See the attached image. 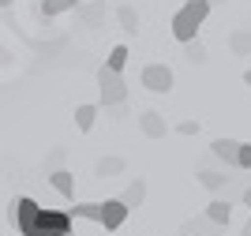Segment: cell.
I'll list each match as a JSON object with an SVG mask.
<instances>
[{
	"label": "cell",
	"instance_id": "cb8c5ba5",
	"mask_svg": "<svg viewBox=\"0 0 251 236\" xmlns=\"http://www.w3.org/2000/svg\"><path fill=\"white\" fill-rule=\"evenodd\" d=\"M240 199H244V206H248V210H251V184L244 187V195H240Z\"/></svg>",
	"mask_w": 251,
	"mask_h": 236
},
{
	"label": "cell",
	"instance_id": "8fae6325",
	"mask_svg": "<svg viewBox=\"0 0 251 236\" xmlns=\"http://www.w3.org/2000/svg\"><path fill=\"white\" fill-rule=\"evenodd\" d=\"M83 0H42V15L52 19V15H64V11H79Z\"/></svg>",
	"mask_w": 251,
	"mask_h": 236
},
{
	"label": "cell",
	"instance_id": "9c48e42d",
	"mask_svg": "<svg viewBox=\"0 0 251 236\" xmlns=\"http://www.w3.org/2000/svg\"><path fill=\"white\" fill-rule=\"evenodd\" d=\"M120 203H124L127 210H135V206H143V203H147V180H143V176H135V180H131V184L124 187V195H120Z\"/></svg>",
	"mask_w": 251,
	"mask_h": 236
},
{
	"label": "cell",
	"instance_id": "4316f807",
	"mask_svg": "<svg viewBox=\"0 0 251 236\" xmlns=\"http://www.w3.org/2000/svg\"><path fill=\"white\" fill-rule=\"evenodd\" d=\"M8 4H11V0H0V8H8Z\"/></svg>",
	"mask_w": 251,
	"mask_h": 236
},
{
	"label": "cell",
	"instance_id": "e0dca14e",
	"mask_svg": "<svg viewBox=\"0 0 251 236\" xmlns=\"http://www.w3.org/2000/svg\"><path fill=\"white\" fill-rule=\"evenodd\" d=\"M72 217H86V221H101V203H75Z\"/></svg>",
	"mask_w": 251,
	"mask_h": 236
},
{
	"label": "cell",
	"instance_id": "7402d4cb",
	"mask_svg": "<svg viewBox=\"0 0 251 236\" xmlns=\"http://www.w3.org/2000/svg\"><path fill=\"white\" fill-rule=\"evenodd\" d=\"M236 169H251V143H240V161Z\"/></svg>",
	"mask_w": 251,
	"mask_h": 236
},
{
	"label": "cell",
	"instance_id": "44dd1931",
	"mask_svg": "<svg viewBox=\"0 0 251 236\" xmlns=\"http://www.w3.org/2000/svg\"><path fill=\"white\" fill-rule=\"evenodd\" d=\"M184 56H188L191 64H206V45H202L199 38H195V41H188V45H184Z\"/></svg>",
	"mask_w": 251,
	"mask_h": 236
},
{
	"label": "cell",
	"instance_id": "5b68a950",
	"mask_svg": "<svg viewBox=\"0 0 251 236\" xmlns=\"http://www.w3.org/2000/svg\"><path fill=\"white\" fill-rule=\"evenodd\" d=\"M127 214H131V210L120 203V195H116V199H105V203H101V221H98V225H105L109 233H113V229H120L127 221Z\"/></svg>",
	"mask_w": 251,
	"mask_h": 236
},
{
	"label": "cell",
	"instance_id": "7c38bea8",
	"mask_svg": "<svg viewBox=\"0 0 251 236\" xmlns=\"http://www.w3.org/2000/svg\"><path fill=\"white\" fill-rule=\"evenodd\" d=\"M206 217H210V221H218V225H229V217H232L229 199H214V203L206 206Z\"/></svg>",
	"mask_w": 251,
	"mask_h": 236
},
{
	"label": "cell",
	"instance_id": "277c9868",
	"mask_svg": "<svg viewBox=\"0 0 251 236\" xmlns=\"http://www.w3.org/2000/svg\"><path fill=\"white\" fill-rule=\"evenodd\" d=\"M143 86L154 94H169L173 90V68L169 64H147L143 68Z\"/></svg>",
	"mask_w": 251,
	"mask_h": 236
},
{
	"label": "cell",
	"instance_id": "603a6c76",
	"mask_svg": "<svg viewBox=\"0 0 251 236\" xmlns=\"http://www.w3.org/2000/svg\"><path fill=\"white\" fill-rule=\"evenodd\" d=\"M176 131H180V135H195V131H199V124H195V120H184Z\"/></svg>",
	"mask_w": 251,
	"mask_h": 236
},
{
	"label": "cell",
	"instance_id": "5bb4252c",
	"mask_svg": "<svg viewBox=\"0 0 251 236\" xmlns=\"http://www.w3.org/2000/svg\"><path fill=\"white\" fill-rule=\"evenodd\" d=\"M101 15H105V8H101V4H94V0L79 4V19H83L86 26H98V23H101Z\"/></svg>",
	"mask_w": 251,
	"mask_h": 236
},
{
	"label": "cell",
	"instance_id": "3957f363",
	"mask_svg": "<svg viewBox=\"0 0 251 236\" xmlns=\"http://www.w3.org/2000/svg\"><path fill=\"white\" fill-rule=\"evenodd\" d=\"M98 90H101V109H113V105H124L127 98V86L124 79H120V72H113V68H98Z\"/></svg>",
	"mask_w": 251,
	"mask_h": 236
},
{
	"label": "cell",
	"instance_id": "ba28073f",
	"mask_svg": "<svg viewBox=\"0 0 251 236\" xmlns=\"http://www.w3.org/2000/svg\"><path fill=\"white\" fill-rule=\"evenodd\" d=\"M139 128H143V135H147V139H165V135H169L165 116H161V113H154V109L139 116Z\"/></svg>",
	"mask_w": 251,
	"mask_h": 236
},
{
	"label": "cell",
	"instance_id": "484cf974",
	"mask_svg": "<svg viewBox=\"0 0 251 236\" xmlns=\"http://www.w3.org/2000/svg\"><path fill=\"white\" fill-rule=\"evenodd\" d=\"M240 236H251V217H248V225H244V233Z\"/></svg>",
	"mask_w": 251,
	"mask_h": 236
},
{
	"label": "cell",
	"instance_id": "83f0119b",
	"mask_svg": "<svg viewBox=\"0 0 251 236\" xmlns=\"http://www.w3.org/2000/svg\"><path fill=\"white\" fill-rule=\"evenodd\" d=\"M210 4H225V0H210Z\"/></svg>",
	"mask_w": 251,
	"mask_h": 236
},
{
	"label": "cell",
	"instance_id": "7a4b0ae2",
	"mask_svg": "<svg viewBox=\"0 0 251 236\" xmlns=\"http://www.w3.org/2000/svg\"><path fill=\"white\" fill-rule=\"evenodd\" d=\"M210 0H184V8L173 15V38L180 41V45H188V41H195L199 38V26L206 23V15H210Z\"/></svg>",
	"mask_w": 251,
	"mask_h": 236
},
{
	"label": "cell",
	"instance_id": "2e32d148",
	"mask_svg": "<svg viewBox=\"0 0 251 236\" xmlns=\"http://www.w3.org/2000/svg\"><path fill=\"white\" fill-rule=\"evenodd\" d=\"M116 19H120V26H124L127 34L139 30V11L131 8V4H124V8H116Z\"/></svg>",
	"mask_w": 251,
	"mask_h": 236
},
{
	"label": "cell",
	"instance_id": "30bf717a",
	"mask_svg": "<svg viewBox=\"0 0 251 236\" xmlns=\"http://www.w3.org/2000/svg\"><path fill=\"white\" fill-rule=\"evenodd\" d=\"M49 184L56 187L64 199H75V176L68 173V169H52V173H49Z\"/></svg>",
	"mask_w": 251,
	"mask_h": 236
},
{
	"label": "cell",
	"instance_id": "4fadbf2b",
	"mask_svg": "<svg viewBox=\"0 0 251 236\" xmlns=\"http://www.w3.org/2000/svg\"><path fill=\"white\" fill-rule=\"evenodd\" d=\"M94 120H98V105H79V109H75V128H79V131H90Z\"/></svg>",
	"mask_w": 251,
	"mask_h": 236
},
{
	"label": "cell",
	"instance_id": "6da1fadb",
	"mask_svg": "<svg viewBox=\"0 0 251 236\" xmlns=\"http://www.w3.org/2000/svg\"><path fill=\"white\" fill-rule=\"evenodd\" d=\"M8 221L23 236H68V233H75L72 210H52V206L34 203L30 195H19L8 203Z\"/></svg>",
	"mask_w": 251,
	"mask_h": 236
},
{
	"label": "cell",
	"instance_id": "52a82bcc",
	"mask_svg": "<svg viewBox=\"0 0 251 236\" xmlns=\"http://www.w3.org/2000/svg\"><path fill=\"white\" fill-rule=\"evenodd\" d=\"M221 229H225V225H218V221H210V217L202 214V217L184 221V225H180V233H184V236H221Z\"/></svg>",
	"mask_w": 251,
	"mask_h": 236
},
{
	"label": "cell",
	"instance_id": "9a60e30c",
	"mask_svg": "<svg viewBox=\"0 0 251 236\" xmlns=\"http://www.w3.org/2000/svg\"><path fill=\"white\" fill-rule=\"evenodd\" d=\"M229 49L236 52V56H251V30H236L229 38Z\"/></svg>",
	"mask_w": 251,
	"mask_h": 236
},
{
	"label": "cell",
	"instance_id": "d6986e66",
	"mask_svg": "<svg viewBox=\"0 0 251 236\" xmlns=\"http://www.w3.org/2000/svg\"><path fill=\"white\" fill-rule=\"evenodd\" d=\"M124 169H127L124 157H101L94 173H98V176H113V173H124Z\"/></svg>",
	"mask_w": 251,
	"mask_h": 236
},
{
	"label": "cell",
	"instance_id": "ac0fdd59",
	"mask_svg": "<svg viewBox=\"0 0 251 236\" xmlns=\"http://www.w3.org/2000/svg\"><path fill=\"white\" fill-rule=\"evenodd\" d=\"M127 45H113V52H109V60H105V68H113V72H124V64H127Z\"/></svg>",
	"mask_w": 251,
	"mask_h": 236
},
{
	"label": "cell",
	"instance_id": "f1b7e54d",
	"mask_svg": "<svg viewBox=\"0 0 251 236\" xmlns=\"http://www.w3.org/2000/svg\"><path fill=\"white\" fill-rule=\"evenodd\" d=\"M94 4H105V0H94Z\"/></svg>",
	"mask_w": 251,
	"mask_h": 236
},
{
	"label": "cell",
	"instance_id": "f546056e",
	"mask_svg": "<svg viewBox=\"0 0 251 236\" xmlns=\"http://www.w3.org/2000/svg\"><path fill=\"white\" fill-rule=\"evenodd\" d=\"M68 236H75V233H68Z\"/></svg>",
	"mask_w": 251,
	"mask_h": 236
},
{
	"label": "cell",
	"instance_id": "d4e9b609",
	"mask_svg": "<svg viewBox=\"0 0 251 236\" xmlns=\"http://www.w3.org/2000/svg\"><path fill=\"white\" fill-rule=\"evenodd\" d=\"M244 86H251V68H248V72H244Z\"/></svg>",
	"mask_w": 251,
	"mask_h": 236
},
{
	"label": "cell",
	"instance_id": "8992f818",
	"mask_svg": "<svg viewBox=\"0 0 251 236\" xmlns=\"http://www.w3.org/2000/svg\"><path fill=\"white\" fill-rule=\"evenodd\" d=\"M210 154L218 157V161H225L229 169H236V161H240V139H214Z\"/></svg>",
	"mask_w": 251,
	"mask_h": 236
},
{
	"label": "cell",
	"instance_id": "ffe728a7",
	"mask_svg": "<svg viewBox=\"0 0 251 236\" xmlns=\"http://www.w3.org/2000/svg\"><path fill=\"white\" fill-rule=\"evenodd\" d=\"M199 180H202V187H206V191H221L232 176H225V173H199Z\"/></svg>",
	"mask_w": 251,
	"mask_h": 236
}]
</instances>
